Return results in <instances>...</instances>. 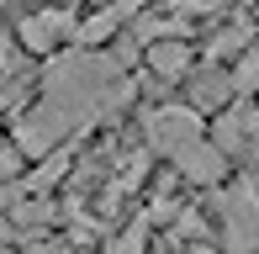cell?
Here are the masks:
<instances>
[{
	"label": "cell",
	"instance_id": "ba28073f",
	"mask_svg": "<svg viewBox=\"0 0 259 254\" xmlns=\"http://www.w3.org/2000/svg\"><path fill=\"white\" fill-rule=\"evenodd\" d=\"M122 21H127V11H122V6H116V0H111V6L90 11V16L79 21V27H74V43H79V48H85V53H96V48H101L106 37H116V27H122Z\"/></svg>",
	"mask_w": 259,
	"mask_h": 254
},
{
	"label": "cell",
	"instance_id": "7c38bea8",
	"mask_svg": "<svg viewBox=\"0 0 259 254\" xmlns=\"http://www.w3.org/2000/svg\"><path fill=\"white\" fill-rule=\"evenodd\" d=\"M259 90V53H243L233 69V96H254Z\"/></svg>",
	"mask_w": 259,
	"mask_h": 254
},
{
	"label": "cell",
	"instance_id": "52a82bcc",
	"mask_svg": "<svg viewBox=\"0 0 259 254\" xmlns=\"http://www.w3.org/2000/svg\"><path fill=\"white\" fill-rule=\"evenodd\" d=\"M228 96H233V69H222V64H206V69H196L191 74V101L196 106H211V111H222L228 106Z\"/></svg>",
	"mask_w": 259,
	"mask_h": 254
},
{
	"label": "cell",
	"instance_id": "ac0fdd59",
	"mask_svg": "<svg viewBox=\"0 0 259 254\" xmlns=\"http://www.w3.org/2000/svg\"><path fill=\"white\" fill-rule=\"evenodd\" d=\"M0 6H6V0H0Z\"/></svg>",
	"mask_w": 259,
	"mask_h": 254
},
{
	"label": "cell",
	"instance_id": "d6986e66",
	"mask_svg": "<svg viewBox=\"0 0 259 254\" xmlns=\"http://www.w3.org/2000/svg\"><path fill=\"white\" fill-rule=\"evenodd\" d=\"M254 53H259V48H254Z\"/></svg>",
	"mask_w": 259,
	"mask_h": 254
},
{
	"label": "cell",
	"instance_id": "30bf717a",
	"mask_svg": "<svg viewBox=\"0 0 259 254\" xmlns=\"http://www.w3.org/2000/svg\"><path fill=\"white\" fill-rule=\"evenodd\" d=\"M64 170H69V159H64V154H48V159H42V164L32 170L27 180H21V186H27V196H37V191L58 186V180H64Z\"/></svg>",
	"mask_w": 259,
	"mask_h": 254
},
{
	"label": "cell",
	"instance_id": "8fae6325",
	"mask_svg": "<svg viewBox=\"0 0 259 254\" xmlns=\"http://www.w3.org/2000/svg\"><path fill=\"white\" fill-rule=\"evenodd\" d=\"M243 43H249V27H222V32H211V59H233V53H243Z\"/></svg>",
	"mask_w": 259,
	"mask_h": 254
},
{
	"label": "cell",
	"instance_id": "7a4b0ae2",
	"mask_svg": "<svg viewBox=\"0 0 259 254\" xmlns=\"http://www.w3.org/2000/svg\"><path fill=\"white\" fill-rule=\"evenodd\" d=\"M222 228H228V254L259 249V191L254 186H233L222 196Z\"/></svg>",
	"mask_w": 259,
	"mask_h": 254
},
{
	"label": "cell",
	"instance_id": "4fadbf2b",
	"mask_svg": "<svg viewBox=\"0 0 259 254\" xmlns=\"http://www.w3.org/2000/svg\"><path fill=\"white\" fill-rule=\"evenodd\" d=\"M143 244H148V223H133L127 233H116L106 244V254H143Z\"/></svg>",
	"mask_w": 259,
	"mask_h": 254
},
{
	"label": "cell",
	"instance_id": "5b68a950",
	"mask_svg": "<svg viewBox=\"0 0 259 254\" xmlns=\"http://www.w3.org/2000/svg\"><path fill=\"white\" fill-rule=\"evenodd\" d=\"M254 138H259V106H228L211 127V148H222V154H238Z\"/></svg>",
	"mask_w": 259,
	"mask_h": 254
},
{
	"label": "cell",
	"instance_id": "9a60e30c",
	"mask_svg": "<svg viewBox=\"0 0 259 254\" xmlns=\"http://www.w3.org/2000/svg\"><path fill=\"white\" fill-rule=\"evenodd\" d=\"M16 164H21V148H0V180H16Z\"/></svg>",
	"mask_w": 259,
	"mask_h": 254
},
{
	"label": "cell",
	"instance_id": "8992f818",
	"mask_svg": "<svg viewBox=\"0 0 259 254\" xmlns=\"http://www.w3.org/2000/svg\"><path fill=\"white\" fill-rule=\"evenodd\" d=\"M175 170H180L185 180H196V186H217L222 170H228V154L211 148V143H196V148H185V154L175 159Z\"/></svg>",
	"mask_w": 259,
	"mask_h": 254
},
{
	"label": "cell",
	"instance_id": "9c48e42d",
	"mask_svg": "<svg viewBox=\"0 0 259 254\" xmlns=\"http://www.w3.org/2000/svg\"><path fill=\"white\" fill-rule=\"evenodd\" d=\"M148 69H154L159 79H180L185 69H191V48H185L180 37H164V43L148 48Z\"/></svg>",
	"mask_w": 259,
	"mask_h": 254
},
{
	"label": "cell",
	"instance_id": "e0dca14e",
	"mask_svg": "<svg viewBox=\"0 0 259 254\" xmlns=\"http://www.w3.org/2000/svg\"><path fill=\"white\" fill-rule=\"evenodd\" d=\"M69 6H79V0H69Z\"/></svg>",
	"mask_w": 259,
	"mask_h": 254
},
{
	"label": "cell",
	"instance_id": "5bb4252c",
	"mask_svg": "<svg viewBox=\"0 0 259 254\" xmlns=\"http://www.w3.org/2000/svg\"><path fill=\"white\" fill-rule=\"evenodd\" d=\"M222 0H180V16H217Z\"/></svg>",
	"mask_w": 259,
	"mask_h": 254
},
{
	"label": "cell",
	"instance_id": "277c9868",
	"mask_svg": "<svg viewBox=\"0 0 259 254\" xmlns=\"http://www.w3.org/2000/svg\"><path fill=\"white\" fill-rule=\"evenodd\" d=\"M74 11L69 6H53V11H32V16H21V48L32 53H53L64 37H74Z\"/></svg>",
	"mask_w": 259,
	"mask_h": 254
},
{
	"label": "cell",
	"instance_id": "6da1fadb",
	"mask_svg": "<svg viewBox=\"0 0 259 254\" xmlns=\"http://www.w3.org/2000/svg\"><path fill=\"white\" fill-rule=\"evenodd\" d=\"M148 143H154L159 154H169V159H180L185 148L206 143L196 106H159V111H148Z\"/></svg>",
	"mask_w": 259,
	"mask_h": 254
},
{
	"label": "cell",
	"instance_id": "2e32d148",
	"mask_svg": "<svg viewBox=\"0 0 259 254\" xmlns=\"http://www.w3.org/2000/svg\"><path fill=\"white\" fill-rule=\"evenodd\" d=\"M27 254H58V244H37V249H27Z\"/></svg>",
	"mask_w": 259,
	"mask_h": 254
},
{
	"label": "cell",
	"instance_id": "3957f363",
	"mask_svg": "<svg viewBox=\"0 0 259 254\" xmlns=\"http://www.w3.org/2000/svg\"><path fill=\"white\" fill-rule=\"evenodd\" d=\"M64 133H69V122L58 117L48 101H37V106L21 111V122H16V148H21V154H32V159H48V154H58Z\"/></svg>",
	"mask_w": 259,
	"mask_h": 254
}]
</instances>
